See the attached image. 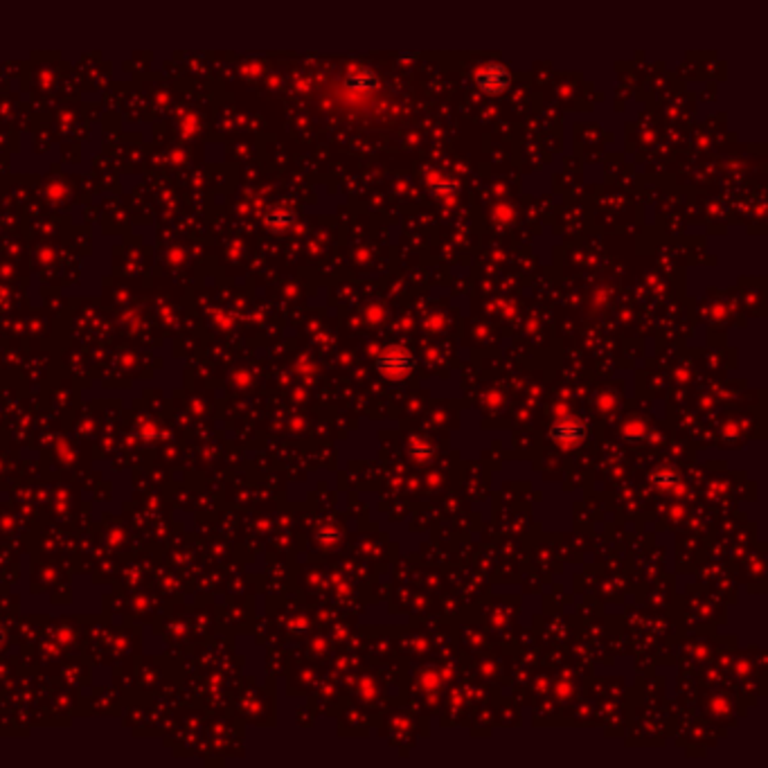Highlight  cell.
<instances>
[{
  "label": "cell",
  "mask_w": 768,
  "mask_h": 768,
  "mask_svg": "<svg viewBox=\"0 0 768 768\" xmlns=\"http://www.w3.org/2000/svg\"><path fill=\"white\" fill-rule=\"evenodd\" d=\"M379 370L387 376H403L410 372V359L406 354H390L387 356V366L385 363H379Z\"/></svg>",
  "instance_id": "3"
},
{
  "label": "cell",
  "mask_w": 768,
  "mask_h": 768,
  "mask_svg": "<svg viewBox=\"0 0 768 768\" xmlns=\"http://www.w3.org/2000/svg\"><path fill=\"white\" fill-rule=\"evenodd\" d=\"M428 188L433 190V192H455L457 190V185L455 183H451V181H446L444 176H435V178H428Z\"/></svg>",
  "instance_id": "5"
},
{
  "label": "cell",
  "mask_w": 768,
  "mask_h": 768,
  "mask_svg": "<svg viewBox=\"0 0 768 768\" xmlns=\"http://www.w3.org/2000/svg\"><path fill=\"white\" fill-rule=\"evenodd\" d=\"M347 88H354V90H370L376 86V77L374 73H370V70H354L352 75L347 77Z\"/></svg>",
  "instance_id": "4"
},
{
  "label": "cell",
  "mask_w": 768,
  "mask_h": 768,
  "mask_svg": "<svg viewBox=\"0 0 768 768\" xmlns=\"http://www.w3.org/2000/svg\"><path fill=\"white\" fill-rule=\"evenodd\" d=\"M511 84V75L509 70L502 64H485L483 68H478L476 73V86L485 92V95H500L505 92Z\"/></svg>",
  "instance_id": "1"
},
{
  "label": "cell",
  "mask_w": 768,
  "mask_h": 768,
  "mask_svg": "<svg viewBox=\"0 0 768 768\" xmlns=\"http://www.w3.org/2000/svg\"><path fill=\"white\" fill-rule=\"evenodd\" d=\"M552 435L559 441H565V444H568V441H570V444H577V441L584 439L586 431H584V426H581L579 422H575V419H572V422L556 424L554 431H552Z\"/></svg>",
  "instance_id": "2"
}]
</instances>
